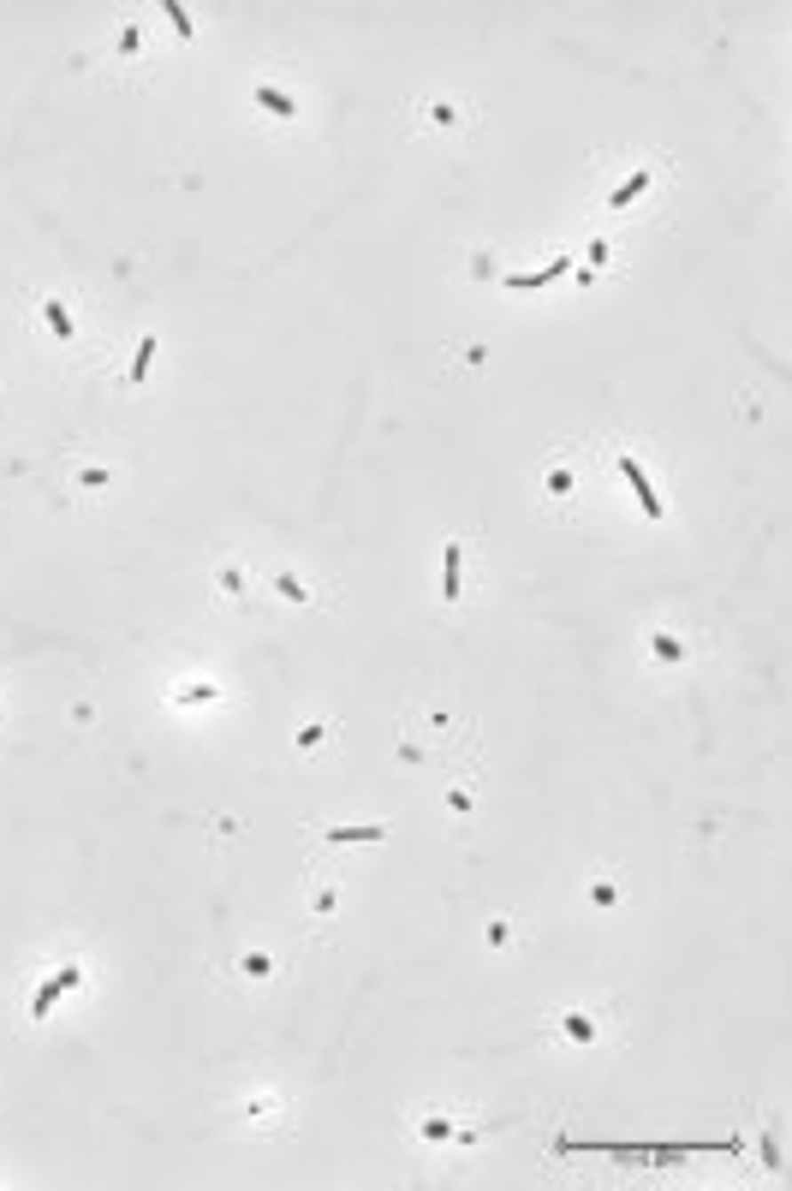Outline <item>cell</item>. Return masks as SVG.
<instances>
[{
    "mask_svg": "<svg viewBox=\"0 0 792 1191\" xmlns=\"http://www.w3.org/2000/svg\"><path fill=\"white\" fill-rule=\"evenodd\" d=\"M566 1036H578V1043H596V1025L584 1019V1012H572V1019H566Z\"/></svg>",
    "mask_w": 792,
    "mask_h": 1191,
    "instance_id": "cell-11",
    "label": "cell"
},
{
    "mask_svg": "<svg viewBox=\"0 0 792 1191\" xmlns=\"http://www.w3.org/2000/svg\"><path fill=\"white\" fill-rule=\"evenodd\" d=\"M167 19H173V30H179V36H191V12H185L179 0H167Z\"/></svg>",
    "mask_w": 792,
    "mask_h": 1191,
    "instance_id": "cell-13",
    "label": "cell"
},
{
    "mask_svg": "<svg viewBox=\"0 0 792 1191\" xmlns=\"http://www.w3.org/2000/svg\"><path fill=\"white\" fill-rule=\"evenodd\" d=\"M322 840L328 846H376V840H388V828L381 822H352V828H328Z\"/></svg>",
    "mask_w": 792,
    "mask_h": 1191,
    "instance_id": "cell-6",
    "label": "cell"
},
{
    "mask_svg": "<svg viewBox=\"0 0 792 1191\" xmlns=\"http://www.w3.org/2000/svg\"><path fill=\"white\" fill-rule=\"evenodd\" d=\"M209 697H215V685H179L173 703H209Z\"/></svg>",
    "mask_w": 792,
    "mask_h": 1191,
    "instance_id": "cell-10",
    "label": "cell"
},
{
    "mask_svg": "<svg viewBox=\"0 0 792 1191\" xmlns=\"http://www.w3.org/2000/svg\"><path fill=\"white\" fill-rule=\"evenodd\" d=\"M42 316H48V328H54L60 340H72V334H78V328H72V310H66V304H54V298L42 304Z\"/></svg>",
    "mask_w": 792,
    "mask_h": 1191,
    "instance_id": "cell-8",
    "label": "cell"
},
{
    "mask_svg": "<svg viewBox=\"0 0 792 1191\" xmlns=\"http://www.w3.org/2000/svg\"><path fill=\"white\" fill-rule=\"evenodd\" d=\"M149 357H156V340H143V346H138V364H132V381H143V370H149Z\"/></svg>",
    "mask_w": 792,
    "mask_h": 1191,
    "instance_id": "cell-14",
    "label": "cell"
},
{
    "mask_svg": "<svg viewBox=\"0 0 792 1191\" xmlns=\"http://www.w3.org/2000/svg\"><path fill=\"white\" fill-rule=\"evenodd\" d=\"M251 96H257V108H268L275 119H298V101L286 96V90H275V84H257Z\"/></svg>",
    "mask_w": 792,
    "mask_h": 1191,
    "instance_id": "cell-7",
    "label": "cell"
},
{
    "mask_svg": "<svg viewBox=\"0 0 792 1191\" xmlns=\"http://www.w3.org/2000/svg\"><path fill=\"white\" fill-rule=\"evenodd\" d=\"M572 268V257H555V262H542L536 275H500V286H513V292H536V286H548V280H560Z\"/></svg>",
    "mask_w": 792,
    "mask_h": 1191,
    "instance_id": "cell-5",
    "label": "cell"
},
{
    "mask_svg": "<svg viewBox=\"0 0 792 1191\" xmlns=\"http://www.w3.org/2000/svg\"><path fill=\"white\" fill-rule=\"evenodd\" d=\"M620 476H626V483H632V495H637V507H644V513H650V518H661V513H668V500L655 495V483H650V476H644V465H637L632 453H620Z\"/></svg>",
    "mask_w": 792,
    "mask_h": 1191,
    "instance_id": "cell-2",
    "label": "cell"
},
{
    "mask_svg": "<svg viewBox=\"0 0 792 1191\" xmlns=\"http://www.w3.org/2000/svg\"><path fill=\"white\" fill-rule=\"evenodd\" d=\"M650 655H655V661H679V655H685V643H679V637H668V632H655L650 637Z\"/></svg>",
    "mask_w": 792,
    "mask_h": 1191,
    "instance_id": "cell-9",
    "label": "cell"
},
{
    "mask_svg": "<svg viewBox=\"0 0 792 1191\" xmlns=\"http://www.w3.org/2000/svg\"><path fill=\"white\" fill-rule=\"evenodd\" d=\"M650 185H655V167H637V173L626 179V185H614V191H608V215H620V209H632V203L644 197Z\"/></svg>",
    "mask_w": 792,
    "mask_h": 1191,
    "instance_id": "cell-4",
    "label": "cell"
},
{
    "mask_svg": "<svg viewBox=\"0 0 792 1191\" xmlns=\"http://www.w3.org/2000/svg\"><path fill=\"white\" fill-rule=\"evenodd\" d=\"M459 584H465V542H447V555H441V602H459Z\"/></svg>",
    "mask_w": 792,
    "mask_h": 1191,
    "instance_id": "cell-3",
    "label": "cell"
},
{
    "mask_svg": "<svg viewBox=\"0 0 792 1191\" xmlns=\"http://www.w3.org/2000/svg\"><path fill=\"white\" fill-rule=\"evenodd\" d=\"M275 590L286 596V602H310V590H304V584H298L292 572H280V584H275Z\"/></svg>",
    "mask_w": 792,
    "mask_h": 1191,
    "instance_id": "cell-12",
    "label": "cell"
},
{
    "mask_svg": "<svg viewBox=\"0 0 792 1191\" xmlns=\"http://www.w3.org/2000/svg\"><path fill=\"white\" fill-rule=\"evenodd\" d=\"M72 989H84V965H60V971L36 989V1001H30V1019L42 1025V1019H48V1007H54L60 995H72Z\"/></svg>",
    "mask_w": 792,
    "mask_h": 1191,
    "instance_id": "cell-1",
    "label": "cell"
}]
</instances>
